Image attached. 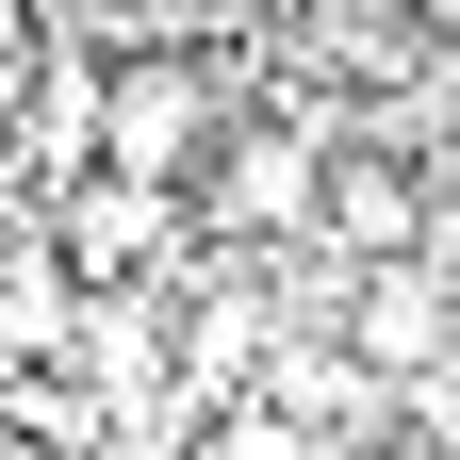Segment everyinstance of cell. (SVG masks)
Here are the masks:
<instances>
[{
    "label": "cell",
    "instance_id": "6da1fadb",
    "mask_svg": "<svg viewBox=\"0 0 460 460\" xmlns=\"http://www.w3.org/2000/svg\"><path fill=\"white\" fill-rule=\"evenodd\" d=\"M329 164H345V115L247 99L230 148H214V181H198V230H214V247H313V230H329Z\"/></svg>",
    "mask_w": 460,
    "mask_h": 460
}]
</instances>
